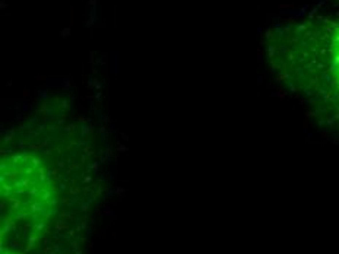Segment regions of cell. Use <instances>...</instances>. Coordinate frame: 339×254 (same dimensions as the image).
I'll list each match as a JSON object with an SVG mask.
<instances>
[{
	"label": "cell",
	"mask_w": 339,
	"mask_h": 254,
	"mask_svg": "<svg viewBox=\"0 0 339 254\" xmlns=\"http://www.w3.org/2000/svg\"><path fill=\"white\" fill-rule=\"evenodd\" d=\"M310 83L329 117L339 124V12L304 32Z\"/></svg>",
	"instance_id": "6da1fadb"
}]
</instances>
